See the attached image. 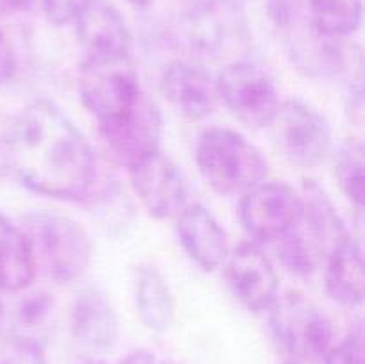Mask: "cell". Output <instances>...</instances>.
I'll return each instance as SVG.
<instances>
[{
  "label": "cell",
  "mask_w": 365,
  "mask_h": 364,
  "mask_svg": "<svg viewBox=\"0 0 365 364\" xmlns=\"http://www.w3.org/2000/svg\"><path fill=\"white\" fill-rule=\"evenodd\" d=\"M2 157L18 184L48 198L93 200L102 182L91 143L48 100H34L9 121Z\"/></svg>",
  "instance_id": "6da1fadb"
},
{
  "label": "cell",
  "mask_w": 365,
  "mask_h": 364,
  "mask_svg": "<svg viewBox=\"0 0 365 364\" xmlns=\"http://www.w3.org/2000/svg\"><path fill=\"white\" fill-rule=\"evenodd\" d=\"M299 193L303 198L302 216L273 246L289 273L310 277L323 268L331 246L349 231L328 193L316 181H303Z\"/></svg>",
  "instance_id": "7a4b0ae2"
},
{
  "label": "cell",
  "mask_w": 365,
  "mask_h": 364,
  "mask_svg": "<svg viewBox=\"0 0 365 364\" xmlns=\"http://www.w3.org/2000/svg\"><path fill=\"white\" fill-rule=\"evenodd\" d=\"M20 227L31 246L36 271L61 284L86 273L93 245L77 220L56 211H32L25 214Z\"/></svg>",
  "instance_id": "3957f363"
},
{
  "label": "cell",
  "mask_w": 365,
  "mask_h": 364,
  "mask_svg": "<svg viewBox=\"0 0 365 364\" xmlns=\"http://www.w3.org/2000/svg\"><path fill=\"white\" fill-rule=\"evenodd\" d=\"M196 166L207 186L223 196L245 195L267 178L269 164L237 131L210 127L196 143Z\"/></svg>",
  "instance_id": "277c9868"
},
{
  "label": "cell",
  "mask_w": 365,
  "mask_h": 364,
  "mask_svg": "<svg viewBox=\"0 0 365 364\" xmlns=\"http://www.w3.org/2000/svg\"><path fill=\"white\" fill-rule=\"evenodd\" d=\"M267 323L277 348L294 363L323 364L337 343L330 318L298 291L278 295L267 309Z\"/></svg>",
  "instance_id": "5b68a950"
},
{
  "label": "cell",
  "mask_w": 365,
  "mask_h": 364,
  "mask_svg": "<svg viewBox=\"0 0 365 364\" xmlns=\"http://www.w3.org/2000/svg\"><path fill=\"white\" fill-rule=\"evenodd\" d=\"M78 91L82 103L98 121V127L123 118L146 95L130 54L84 57Z\"/></svg>",
  "instance_id": "8992f818"
},
{
  "label": "cell",
  "mask_w": 365,
  "mask_h": 364,
  "mask_svg": "<svg viewBox=\"0 0 365 364\" xmlns=\"http://www.w3.org/2000/svg\"><path fill=\"white\" fill-rule=\"evenodd\" d=\"M246 24L237 4L198 0L171 27V41L191 57H221L245 41Z\"/></svg>",
  "instance_id": "52a82bcc"
},
{
  "label": "cell",
  "mask_w": 365,
  "mask_h": 364,
  "mask_svg": "<svg viewBox=\"0 0 365 364\" xmlns=\"http://www.w3.org/2000/svg\"><path fill=\"white\" fill-rule=\"evenodd\" d=\"M220 102L250 128L269 127L280 109V93L267 68L248 59L228 63L216 77Z\"/></svg>",
  "instance_id": "ba28073f"
},
{
  "label": "cell",
  "mask_w": 365,
  "mask_h": 364,
  "mask_svg": "<svg viewBox=\"0 0 365 364\" xmlns=\"http://www.w3.org/2000/svg\"><path fill=\"white\" fill-rule=\"evenodd\" d=\"M274 145L289 163L316 168L331 150V132L327 118L302 98L282 100L269 125Z\"/></svg>",
  "instance_id": "9c48e42d"
},
{
  "label": "cell",
  "mask_w": 365,
  "mask_h": 364,
  "mask_svg": "<svg viewBox=\"0 0 365 364\" xmlns=\"http://www.w3.org/2000/svg\"><path fill=\"white\" fill-rule=\"evenodd\" d=\"M303 213L302 193L282 181H264L241 196L239 218L252 241L271 243L287 234Z\"/></svg>",
  "instance_id": "30bf717a"
},
{
  "label": "cell",
  "mask_w": 365,
  "mask_h": 364,
  "mask_svg": "<svg viewBox=\"0 0 365 364\" xmlns=\"http://www.w3.org/2000/svg\"><path fill=\"white\" fill-rule=\"evenodd\" d=\"M228 289L252 313H267L280 295V280L273 259L255 241L230 248L223 263Z\"/></svg>",
  "instance_id": "8fae6325"
},
{
  "label": "cell",
  "mask_w": 365,
  "mask_h": 364,
  "mask_svg": "<svg viewBox=\"0 0 365 364\" xmlns=\"http://www.w3.org/2000/svg\"><path fill=\"white\" fill-rule=\"evenodd\" d=\"M141 206L155 220L177 216L187 203V184L180 168L160 150L127 168Z\"/></svg>",
  "instance_id": "7c38bea8"
},
{
  "label": "cell",
  "mask_w": 365,
  "mask_h": 364,
  "mask_svg": "<svg viewBox=\"0 0 365 364\" xmlns=\"http://www.w3.org/2000/svg\"><path fill=\"white\" fill-rule=\"evenodd\" d=\"M160 89L170 106L192 121L212 116L220 106L216 77L196 61H171L163 71Z\"/></svg>",
  "instance_id": "4fadbf2b"
},
{
  "label": "cell",
  "mask_w": 365,
  "mask_h": 364,
  "mask_svg": "<svg viewBox=\"0 0 365 364\" xmlns=\"http://www.w3.org/2000/svg\"><path fill=\"white\" fill-rule=\"evenodd\" d=\"M98 131L114 159L128 168L159 150L163 116L157 103L145 95L130 113L113 123L102 125Z\"/></svg>",
  "instance_id": "5bb4252c"
},
{
  "label": "cell",
  "mask_w": 365,
  "mask_h": 364,
  "mask_svg": "<svg viewBox=\"0 0 365 364\" xmlns=\"http://www.w3.org/2000/svg\"><path fill=\"white\" fill-rule=\"evenodd\" d=\"M73 338L95 352L114 348L120 338V318L109 295L98 285H88L75 295L70 309Z\"/></svg>",
  "instance_id": "9a60e30c"
},
{
  "label": "cell",
  "mask_w": 365,
  "mask_h": 364,
  "mask_svg": "<svg viewBox=\"0 0 365 364\" xmlns=\"http://www.w3.org/2000/svg\"><path fill=\"white\" fill-rule=\"evenodd\" d=\"M175 218L178 239L187 256L205 271L223 266L230 243L216 216L202 203H185Z\"/></svg>",
  "instance_id": "2e32d148"
},
{
  "label": "cell",
  "mask_w": 365,
  "mask_h": 364,
  "mask_svg": "<svg viewBox=\"0 0 365 364\" xmlns=\"http://www.w3.org/2000/svg\"><path fill=\"white\" fill-rule=\"evenodd\" d=\"M77 39L84 57H106L130 54L132 36L120 11L107 0H89L75 20Z\"/></svg>",
  "instance_id": "e0dca14e"
},
{
  "label": "cell",
  "mask_w": 365,
  "mask_h": 364,
  "mask_svg": "<svg viewBox=\"0 0 365 364\" xmlns=\"http://www.w3.org/2000/svg\"><path fill=\"white\" fill-rule=\"evenodd\" d=\"M324 289L342 307H359L364 302L365 266L360 243L351 232L330 248L323 263Z\"/></svg>",
  "instance_id": "ac0fdd59"
},
{
  "label": "cell",
  "mask_w": 365,
  "mask_h": 364,
  "mask_svg": "<svg viewBox=\"0 0 365 364\" xmlns=\"http://www.w3.org/2000/svg\"><path fill=\"white\" fill-rule=\"evenodd\" d=\"M291 56L302 70L312 75H341L348 70L353 52L346 39L328 38L309 25L291 39Z\"/></svg>",
  "instance_id": "d6986e66"
},
{
  "label": "cell",
  "mask_w": 365,
  "mask_h": 364,
  "mask_svg": "<svg viewBox=\"0 0 365 364\" xmlns=\"http://www.w3.org/2000/svg\"><path fill=\"white\" fill-rule=\"evenodd\" d=\"M31 246L20 225L0 214V291L21 293L36 277Z\"/></svg>",
  "instance_id": "ffe728a7"
},
{
  "label": "cell",
  "mask_w": 365,
  "mask_h": 364,
  "mask_svg": "<svg viewBox=\"0 0 365 364\" xmlns=\"http://www.w3.org/2000/svg\"><path fill=\"white\" fill-rule=\"evenodd\" d=\"M135 307L148 330L166 332L175 321V298L164 275L152 264H143L135 277Z\"/></svg>",
  "instance_id": "44dd1931"
},
{
  "label": "cell",
  "mask_w": 365,
  "mask_h": 364,
  "mask_svg": "<svg viewBox=\"0 0 365 364\" xmlns=\"http://www.w3.org/2000/svg\"><path fill=\"white\" fill-rule=\"evenodd\" d=\"M309 25L319 34L348 39L362 25V0H305Z\"/></svg>",
  "instance_id": "7402d4cb"
},
{
  "label": "cell",
  "mask_w": 365,
  "mask_h": 364,
  "mask_svg": "<svg viewBox=\"0 0 365 364\" xmlns=\"http://www.w3.org/2000/svg\"><path fill=\"white\" fill-rule=\"evenodd\" d=\"M335 177L346 198L362 209L365 202V159L364 143L348 138L335 152Z\"/></svg>",
  "instance_id": "603a6c76"
},
{
  "label": "cell",
  "mask_w": 365,
  "mask_h": 364,
  "mask_svg": "<svg viewBox=\"0 0 365 364\" xmlns=\"http://www.w3.org/2000/svg\"><path fill=\"white\" fill-rule=\"evenodd\" d=\"M53 313H56V300L48 291L39 289V291L25 293L14 307L13 316H7V327L13 320L14 330L11 334L38 339L34 332L43 330L52 321Z\"/></svg>",
  "instance_id": "cb8c5ba5"
},
{
  "label": "cell",
  "mask_w": 365,
  "mask_h": 364,
  "mask_svg": "<svg viewBox=\"0 0 365 364\" xmlns=\"http://www.w3.org/2000/svg\"><path fill=\"white\" fill-rule=\"evenodd\" d=\"M0 364H48L38 339L9 334L0 348Z\"/></svg>",
  "instance_id": "d4e9b609"
},
{
  "label": "cell",
  "mask_w": 365,
  "mask_h": 364,
  "mask_svg": "<svg viewBox=\"0 0 365 364\" xmlns=\"http://www.w3.org/2000/svg\"><path fill=\"white\" fill-rule=\"evenodd\" d=\"M323 364H365L362 323H356L341 341L335 343Z\"/></svg>",
  "instance_id": "484cf974"
},
{
  "label": "cell",
  "mask_w": 365,
  "mask_h": 364,
  "mask_svg": "<svg viewBox=\"0 0 365 364\" xmlns=\"http://www.w3.org/2000/svg\"><path fill=\"white\" fill-rule=\"evenodd\" d=\"M89 0H41L46 20L56 27L75 24Z\"/></svg>",
  "instance_id": "4316f807"
},
{
  "label": "cell",
  "mask_w": 365,
  "mask_h": 364,
  "mask_svg": "<svg viewBox=\"0 0 365 364\" xmlns=\"http://www.w3.org/2000/svg\"><path fill=\"white\" fill-rule=\"evenodd\" d=\"M305 0H266L267 14L278 27H292L302 13Z\"/></svg>",
  "instance_id": "83f0119b"
},
{
  "label": "cell",
  "mask_w": 365,
  "mask_h": 364,
  "mask_svg": "<svg viewBox=\"0 0 365 364\" xmlns=\"http://www.w3.org/2000/svg\"><path fill=\"white\" fill-rule=\"evenodd\" d=\"M16 71V57L6 32L0 29V84L11 81Z\"/></svg>",
  "instance_id": "f1b7e54d"
},
{
  "label": "cell",
  "mask_w": 365,
  "mask_h": 364,
  "mask_svg": "<svg viewBox=\"0 0 365 364\" xmlns=\"http://www.w3.org/2000/svg\"><path fill=\"white\" fill-rule=\"evenodd\" d=\"M120 364H177L170 357H164L160 353L152 352V350L139 348L134 352H128L127 355L121 357Z\"/></svg>",
  "instance_id": "f546056e"
},
{
  "label": "cell",
  "mask_w": 365,
  "mask_h": 364,
  "mask_svg": "<svg viewBox=\"0 0 365 364\" xmlns=\"http://www.w3.org/2000/svg\"><path fill=\"white\" fill-rule=\"evenodd\" d=\"M36 4V0H0V7L9 13H25Z\"/></svg>",
  "instance_id": "4dcf8cb0"
},
{
  "label": "cell",
  "mask_w": 365,
  "mask_h": 364,
  "mask_svg": "<svg viewBox=\"0 0 365 364\" xmlns=\"http://www.w3.org/2000/svg\"><path fill=\"white\" fill-rule=\"evenodd\" d=\"M7 307L2 300V291H0V334L7 328Z\"/></svg>",
  "instance_id": "1f68e13d"
},
{
  "label": "cell",
  "mask_w": 365,
  "mask_h": 364,
  "mask_svg": "<svg viewBox=\"0 0 365 364\" xmlns=\"http://www.w3.org/2000/svg\"><path fill=\"white\" fill-rule=\"evenodd\" d=\"M125 2L132 4V6H139V7H145V6H148V4H150V2H152V0H125Z\"/></svg>",
  "instance_id": "d6a6232c"
},
{
  "label": "cell",
  "mask_w": 365,
  "mask_h": 364,
  "mask_svg": "<svg viewBox=\"0 0 365 364\" xmlns=\"http://www.w3.org/2000/svg\"><path fill=\"white\" fill-rule=\"evenodd\" d=\"M81 364H107V363H103V360H100V359H86L84 363H81Z\"/></svg>",
  "instance_id": "836d02e7"
},
{
  "label": "cell",
  "mask_w": 365,
  "mask_h": 364,
  "mask_svg": "<svg viewBox=\"0 0 365 364\" xmlns=\"http://www.w3.org/2000/svg\"><path fill=\"white\" fill-rule=\"evenodd\" d=\"M228 2H232V4H237V6H239V4H241L242 0H228Z\"/></svg>",
  "instance_id": "e575fe53"
},
{
  "label": "cell",
  "mask_w": 365,
  "mask_h": 364,
  "mask_svg": "<svg viewBox=\"0 0 365 364\" xmlns=\"http://www.w3.org/2000/svg\"><path fill=\"white\" fill-rule=\"evenodd\" d=\"M284 364H302V363H294V360H285Z\"/></svg>",
  "instance_id": "d590c367"
}]
</instances>
